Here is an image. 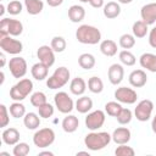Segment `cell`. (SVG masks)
Returning <instances> with one entry per match:
<instances>
[{"mask_svg":"<svg viewBox=\"0 0 156 156\" xmlns=\"http://www.w3.org/2000/svg\"><path fill=\"white\" fill-rule=\"evenodd\" d=\"M112 140V135H110L107 132H96L91 130L88 133L84 138V145L90 151H99L106 147Z\"/></svg>","mask_w":156,"mask_h":156,"instance_id":"6da1fadb","label":"cell"},{"mask_svg":"<svg viewBox=\"0 0 156 156\" xmlns=\"http://www.w3.org/2000/svg\"><path fill=\"white\" fill-rule=\"evenodd\" d=\"M76 39L82 44L95 45L101 41V32L94 26L82 24L76 30Z\"/></svg>","mask_w":156,"mask_h":156,"instance_id":"7a4b0ae2","label":"cell"},{"mask_svg":"<svg viewBox=\"0 0 156 156\" xmlns=\"http://www.w3.org/2000/svg\"><path fill=\"white\" fill-rule=\"evenodd\" d=\"M69 77H71L69 69L65 66H61V67L56 68L54 71V73L46 79V87L49 89H52V90L60 89L68 83Z\"/></svg>","mask_w":156,"mask_h":156,"instance_id":"3957f363","label":"cell"},{"mask_svg":"<svg viewBox=\"0 0 156 156\" xmlns=\"http://www.w3.org/2000/svg\"><path fill=\"white\" fill-rule=\"evenodd\" d=\"M32 91H33V82L29 78H22L10 89V98L13 101H22Z\"/></svg>","mask_w":156,"mask_h":156,"instance_id":"277c9868","label":"cell"},{"mask_svg":"<svg viewBox=\"0 0 156 156\" xmlns=\"http://www.w3.org/2000/svg\"><path fill=\"white\" fill-rule=\"evenodd\" d=\"M23 32V24L21 21L15 18H1L0 21V38L11 35V37H18Z\"/></svg>","mask_w":156,"mask_h":156,"instance_id":"5b68a950","label":"cell"},{"mask_svg":"<svg viewBox=\"0 0 156 156\" xmlns=\"http://www.w3.org/2000/svg\"><path fill=\"white\" fill-rule=\"evenodd\" d=\"M55 132L52 128H41L38 129L34 135H33V143L39 149H45L50 145H52V143L55 141Z\"/></svg>","mask_w":156,"mask_h":156,"instance_id":"8992f818","label":"cell"},{"mask_svg":"<svg viewBox=\"0 0 156 156\" xmlns=\"http://www.w3.org/2000/svg\"><path fill=\"white\" fill-rule=\"evenodd\" d=\"M54 102H55V107L61 113H66V115L71 113L72 110L74 108V101L66 91L56 93L54 96Z\"/></svg>","mask_w":156,"mask_h":156,"instance_id":"52a82bcc","label":"cell"},{"mask_svg":"<svg viewBox=\"0 0 156 156\" xmlns=\"http://www.w3.org/2000/svg\"><path fill=\"white\" fill-rule=\"evenodd\" d=\"M154 111V102L149 99H144L136 104V107L134 108V116L140 122H146L150 119Z\"/></svg>","mask_w":156,"mask_h":156,"instance_id":"ba28073f","label":"cell"},{"mask_svg":"<svg viewBox=\"0 0 156 156\" xmlns=\"http://www.w3.org/2000/svg\"><path fill=\"white\" fill-rule=\"evenodd\" d=\"M105 119H106V112H104L102 110H95L87 115L84 123L89 130H98L104 126Z\"/></svg>","mask_w":156,"mask_h":156,"instance_id":"9c48e42d","label":"cell"},{"mask_svg":"<svg viewBox=\"0 0 156 156\" xmlns=\"http://www.w3.org/2000/svg\"><path fill=\"white\" fill-rule=\"evenodd\" d=\"M0 48L6 54L18 55L23 50V44L18 39L12 38L11 35H6V37L0 38Z\"/></svg>","mask_w":156,"mask_h":156,"instance_id":"30bf717a","label":"cell"},{"mask_svg":"<svg viewBox=\"0 0 156 156\" xmlns=\"http://www.w3.org/2000/svg\"><path fill=\"white\" fill-rule=\"evenodd\" d=\"M27 68H28L27 61L21 56H15L9 61V69L13 78H17V79L23 78L28 71Z\"/></svg>","mask_w":156,"mask_h":156,"instance_id":"8fae6325","label":"cell"},{"mask_svg":"<svg viewBox=\"0 0 156 156\" xmlns=\"http://www.w3.org/2000/svg\"><path fill=\"white\" fill-rule=\"evenodd\" d=\"M115 99L121 104L133 105L136 102L138 94L134 89L127 88V87H119L115 90Z\"/></svg>","mask_w":156,"mask_h":156,"instance_id":"7c38bea8","label":"cell"},{"mask_svg":"<svg viewBox=\"0 0 156 156\" xmlns=\"http://www.w3.org/2000/svg\"><path fill=\"white\" fill-rule=\"evenodd\" d=\"M37 56L39 58V62L46 65L49 68L55 63V51L49 45H41L37 50Z\"/></svg>","mask_w":156,"mask_h":156,"instance_id":"4fadbf2b","label":"cell"},{"mask_svg":"<svg viewBox=\"0 0 156 156\" xmlns=\"http://www.w3.org/2000/svg\"><path fill=\"white\" fill-rule=\"evenodd\" d=\"M107 77L111 84L113 85H118L123 78H124V68L121 63H113L108 67L107 71Z\"/></svg>","mask_w":156,"mask_h":156,"instance_id":"5bb4252c","label":"cell"},{"mask_svg":"<svg viewBox=\"0 0 156 156\" xmlns=\"http://www.w3.org/2000/svg\"><path fill=\"white\" fill-rule=\"evenodd\" d=\"M140 17L147 24H154L156 22V2H149L140 9Z\"/></svg>","mask_w":156,"mask_h":156,"instance_id":"9a60e30c","label":"cell"},{"mask_svg":"<svg viewBox=\"0 0 156 156\" xmlns=\"http://www.w3.org/2000/svg\"><path fill=\"white\" fill-rule=\"evenodd\" d=\"M129 84L134 88H143L147 82V76L144 69H134L128 77Z\"/></svg>","mask_w":156,"mask_h":156,"instance_id":"2e32d148","label":"cell"},{"mask_svg":"<svg viewBox=\"0 0 156 156\" xmlns=\"http://www.w3.org/2000/svg\"><path fill=\"white\" fill-rule=\"evenodd\" d=\"M130 136H132V133L127 127H118L112 133V140L117 145L128 144L129 140H130Z\"/></svg>","mask_w":156,"mask_h":156,"instance_id":"e0dca14e","label":"cell"},{"mask_svg":"<svg viewBox=\"0 0 156 156\" xmlns=\"http://www.w3.org/2000/svg\"><path fill=\"white\" fill-rule=\"evenodd\" d=\"M139 63H140L141 68H145L146 71L156 73V54L144 52L139 57Z\"/></svg>","mask_w":156,"mask_h":156,"instance_id":"ac0fdd59","label":"cell"},{"mask_svg":"<svg viewBox=\"0 0 156 156\" xmlns=\"http://www.w3.org/2000/svg\"><path fill=\"white\" fill-rule=\"evenodd\" d=\"M20 132L18 129L13 128V127H9V128H5L2 134H1V139L2 141L6 144V145H10V146H13L16 145L18 141H20Z\"/></svg>","mask_w":156,"mask_h":156,"instance_id":"d6986e66","label":"cell"},{"mask_svg":"<svg viewBox=\"0 0 156 156\" xmlns=\"http://www.w3.org/2000/svg\"><path fill=\"white\" fill-rule=\"evenodd\" d=\"M102 12H104V16L106 18L113 20V18H117L119 16V13H121V6L116 1H108L107 4L104 5Z\"/></svg>","mask_w":156,"mask_h":156,"instance_id":"ffe728a7","label":"cell"},{"mask_svg":"<svg viewBox=\"0 0 156 156\" xmlns=\"http://www.w3.org/2000/svg\"><path fill=\"white\" fill-rule=\"evenodd\" d=\"M67 13H68V18L71 22L78 23V22H82L85 17V9L80 5H72L68 9Z\"/></svg>","mask_w":156,"mask_h":156,"instance_id":"44dd1931","label":"cell"},{"mask_svg":"<svg viewBox=\"0 0 156 156\" xmlns=\"http://www.w3.org/2000/svg\"><path fill=\"white\" fill-rule=\"evenodd\" d=\"M61 126H62V129L66 133H74L79 127V119L74 115H68L67 113V116L62 119Z\"/></svg>","mask_w":156,"mask_h":156,"instance_id":"7402d4cb","label":"cell"},{"mask_svg":"<svg viewBox=\"0 0 156 156\" xmlns=\"http://www.w3.org/2000/svg\"><path fill=\"white\" fill-rule=\"evenodd\" d=\"M30 73L32 77L37 80H44L45 78H48V73H49V67L41 62H37L32 66L30 68Z\"/></svg>","mask_w":156,"mask_h":156,"instance_id":"603a6c76","label":"cell"},{"mask_svg":"<svg viewBox=\"0 0 156 156\" xmlns=\"http://www.w3.org/2000/svg\"><path fill=\"white\" fill-rule=\"evenodd\" d=\"M100 51L107 57H112L117 54V43L112 39H105L100 41Z\"/></svg>","mask_w":156,"mask_h":156,"instance_id":"cb8c5ba5","label":"cell"},{"mask_svg":"<svg viewBox=\"0 0 156 156\" xmlns=\"http://www.w3.org/2000/svg\"><path fill=\"white\" fill-rule=\"evenodd\" d=\"M69 90L73 95H83L87 90V83L82 77H76L69 83Z\"/></svg>","mask_w":156,"mask_h":156,"instance_id":"d4e9b609","label":"cell"},{"mask_svg":"<svg viewBox=\"0 0 156 156\" xmlns=\"http://www.w3.org/2000/svg\"><path fill=\"white\" fill-rule=\"evenodd\" d=\"M40 116L39 113H35V112H28L24 115L23 117V124L27 129L29 130H34L37 128H39L40 126Z\"/></svg>","mask_w":156,"mask_h":156,"instance_id":"484cf974","label":"cell"},{"mask_svg":"<svg viewBox=\"0 0 156 156\" xmlns=\"http://www.w3.org/2000/svg\"><path fill=\"white\" fill-rule=\"evenodd\" d=\"M74 108L79 113H88L93 108V100L89 96H80L74 102Z\"/></svg>","mask_w":156,"mask_h":156,"instance_id":"4316f807","label":"cell"},{"mask_svg":"<svg viewBox=\"0 0 156 156\" xmlns=\"http://www.w3.org/2000/svg\"><path fill=\"white\" fill-rule=\"evenodd\" d=\"M24 7L29 15L35 16L43 11L44 2L41 0H24Z\"/></svg>","mask_w":156,"mask_h":156,"instance_id":"83f0119b","label":"cell"},{"mask_svg":"<svg viewBox=\"0 0 156 156\" xmlns=\"http://www.w3.org/2000/svg\"><path fill=\"white\" fill-rule=\"evenodd\" d=\"M96 63V60L94 57V55L89 54V52H84L82 55H79L78 57V65L83 68V69H91Z\"/></svg>","mask_w":156,"mask_h":156,"instance_id":"f1b7e54d","label":"cell"},{"mask_svg":"<svg viewBox=\"0 0 156 156\" xmlns=\"http://www.w3.org/2000/svg\"><path fill=\"white\" fill-rule=\"evenodd\" d=\"M149 32V28H147V24L143 21V20H139V21H135L133 23V27H132V33L135 38H144L146 37Z\"/></svg>","mask_w":156,"mask_h":156,"instance_id":"f546056e","label":"cell"},{"mask_svg":"<svg viewBox=\"0 0 156 156\" xmlns=\"http://www.w3.org/2000/svg\"><path fill=\"white\" fill-rule=\"evenodd\" d=\"M88 89L93 94H100L104 90V82L100 77L93 76L88 79Z\"/></svg>","mask_w":156,"mask_h":156,"instance_id":"4dcf8cb0","label":"cell"},{"mask_svg":"<svg viewBox=\"0 0 156 156\" xmlns=\"http://www.w3.org/2000/svg\"><path fill=\"white\" fill-rule=\"evenodd\" d=\"M9 111H10V115H11L13 118H22V117H24V115L27 113V112H26V106H24L21 101H13V102L10 105Z\"/></svg>","mask_w":156,"mask_h":156,"instance_id":"1f68e13d","label":"cell"},{"mask_svg":"<svg viewBox=\"0 0 156 156\" xmlns=\"http://www.w3.org/2000/svg\"><path fill=\"white\" fill-rule=\"evenodd\" d=\"M118 57H119V61L122 65L124 66H134L135 62H136V57L133 52H130L129 50H122L119 54H118Z\"/></svg>","mask_w":156,"mask_h":156,"instance_id":"d6a6232c","label":"cell"},{"mask_svg":"<svg viewBox=\"0 0 156 156\" xmlns=\"http://www.w3.org/2000/svg\"><path fill=\"white\" fill-rule=\"evenodd\" d=\"M118 44L122 49L124 50H128V49H132L134 45H135V37L133 34H129V33H124L119 37V40H118Z\"/></svg>","mask_w":156,"mask_h":156,"instance_id":"836d02e7","label":"cell"},{"mask_svg":"<svg viewBox=\"0 0 156 156\" xmlns=\"http://www.w3.org/2000/svg\"><path fill=\"white\" fill-rule=\"evenodd\" d=\"M50 46L52 48V50L55 52H63L66 50V46H67V43L63 37H60V35H56L51 39V43H50Z\"/></svg>","mask_w":156,"mask_h":156,"instance_id":"e575fe53","label":"cell"},{"mask_svg":"<svg viewBox=\"0 0 156 156\" xmlns=\"http://www.w3.org/2000/svg\"><path fill=\"white\" fill-rule=\"evenodd\" d=\"M121 110H122V105L117 100L116 101H108L105 104V112L111 117H116Z\"/></svg>","mask_w":156,"mask_h":156,"instance_id":"d590c367","label":"cell"},{"mask_svg":"<svg viewBox=\"0 0 156 156\" xmlns=\"http://www.w3.org/2000/svg\"><path fill=\"white\" fill-rule=\"evenodd\" d=\"M132 118H133L132 111H130L129 108H126V107H122V110L119 111V113L116 116L117 122H118L119 124H122V126H126V124L130 123Z\"/></svg>","mask_w":156,"mask_h":156,"instance_id":"8d00e7d4","label":"cell"},{"mask_svg":"<svg viewBox=\"0 0 156 156\" xmlns=\"http://www.w3.org/2000/svg\"><path fill=\"white\" fill-rule=\"evenodd\" d=\"M30 151V147L27 143L24 141H18L16 145H13V150L12 154L13 156H27Z\"/></svg>","mask_w":156,"mask_h":156,"instance_id":"74e56055","label":"cell"},{"mask_svg":"<svg viewBox=\"0 0 156 156\" xmlns=\"http://www.w3.org/2000/svg\"><path fill=\"white\" fill-rule=\"evenodd\" d=\"M23 5H24V4H22V2L18 1V0H12V1H10V2L7 4L6 11H7L10 15H12V16L20 15V13L22 12V10H23Z\"/></svg>","mask_w":156,"mask_h":156,"instance_id":"f35d334b","label":"cell"},{"mask_svg":"<svg viewBox=\"0 0 156 156\" xmlns=\"http://www.w3.org/2000/svg\"><path fill=\"white\" fill-rule=\"evenodd\" d=\"M54 111H55L54 106H52L51 104H49V102H45V104H43L41 106L38 107V113H39V116H40L41 118H45V119L52 117Z\"/></svg>","mask_w":156,"mask_h":156,"instance_id":"ab89813d","label":"cell"},{"mask_svg":"<svg viewBox=\"0 0 156 156\" xmlns=\"http://www.w3.org/2000/svg\"><path fill=\"white\" fill-rule=\"evenodd\" d=\"M30 104L34 106V107H39V106H41L43 104H45V102H48L46 101V95L43 93V91H35V93H33L32 95H30Z\"/></svg>","mask_w":156,"mask_h":156,"instance_id":"60d3db41","label":"cell"},{"mask_svg":"<svg viewBox=\"0 0 156 156\" xmlns=\"http://www.w3.org/2000/svg\"><path fill=\"white\" fill-rule=\"evenodd\" d=\"M116 156H134L135 151L132 146H127V144H121L115 150Z\"/></svg>","mask_w":156,"mask_h":156,"instance_id":"b9f144b4","label":"cell"},{"mask_svg":"<svg viewBox=\"0 0 156 156\" xmlns=\"http://www.w3.org/2000/svg\"><path fill=\"white\" fill-rule=\"evenodd\" d=\"M9 110H7V107L4 105V104H1L0 105V127L1 128H5V127H7V124L10 123V115H9Z\"/></svg>","mask_w":156,"mask_h":156,"instance_id":"7bdbcfd3","label":"cell"},{"mask_svg":"<svg viewBox=\"0 0 156 156\" xmlns=\"http://www.w3.org/2000/svg\"><path fill=\"white\" fill-rule=\"evenodd\" d=\"M149 44L151 48L156 49V26L149 32Z\"/></svg>","mask_w":156,"mask_h":156,"instance_id":"ee69618b","label":"cell"},{"mask_svg":"<svg viewBox=\"0 0 156 156\" xmlns=\"http://www.w3.org/2000/svg\"><path fill=\"white\" fill-rule=\"evenodd\" d=\"M89 4L94 7V9H100V7H104V0H90Z\"/></svg>","mask_w":156,"mask_h":156,"instance_id":"f6af8a7d","label":"cell"},{"mask_svg":"<svg viewBox=\"0 0 156 156\" xmlns=\"http://www.w3.org/2000/svg\"><path fill=\"white\" fill-rule=\"evenodd\" d=\"M46 2L51 7H57V6H60L63 2V0H46Z\"/></svg>","mask_w":156,"mask_h":156,"instance_id":"bcb514c9","label":"cell"},{"mask_svg":"<svg viewBox=\"0 0 156 156\" xmlns=\"http://www.w3.org/2000/svg\"><path fill=\"white\" fill-rule=\"evenodd\" d=\"M151 129H152V132L156 134V115L152 117V121H151Z\"/></svg>","mask_w":156,"mask_h":156,"instance_id":"7dc6e473","label":"cell"},{"mask_svg":"<svg viewBox=\"0 0 156 156\" xmlns=\"http://www.w3.org/2000/svg\"><path fill=\"white\" fill-rule=\"evenodd\" d=\"M0 60H1V67H4L5 63H6V57H5V54L4 52L0 54Z\"/></svg>","mask_w":156,"mask_h":156,"instance_id":"c3c4849f","label":"cell"},{"mask_svg":"<svg viewBox=\"0 0 156 156\" xmlns=\"http://www.w3.org/2000/svg\"><path fill=\"white\" fill-rule=\"evenodd\" d=\"M44 155L52 156V155H54V152H51V151H41V152H39V155H38V156H44Z\"/></svg>","mask_w":156,"mask_h":156,"instance_id":"681fc988","label":"cell"},{"mask_svg":"<svg viewBox=\"0 0 156 156\" xmlns=\"http://www.w3.org/2000/svg\"><path fill=\"white\" fill-rule=\"evenodd\" d=\"M132 1H133V0H118L119 4H126V5H127V4H130Z\"/></svg>","mask_w":156,"mask_h":156,"instance_id":"f907efd6","label":"cell"},{"mask_svg":"<svg viewBox=\"0 0 156 156\" xmlns=\"http://www.w3.org/2000/svg\"><path fill=\"white\" fill-rule=\"evenodd\" d=\"M0 10H1V11H0V15L2 16V15H4V12H5V6H4V4H1V5H0Z\"/></svg>","mask_w":156,"mask_h":156,"instance_id":"816d5d0a","label":"cell"},{"mask_svg":"<svg viewBox=\"0 0 156 156\" xmlns=\"http://www.w3.org/2000/svg\"><path fill=\"white\" fill-rule=\"evenodd\" d=\"M78 155H89V152H88V151H78V152H77V156H78Z\"/></svg>","mask_w":156,"mask_h":156,"instance_id":"f5cc1de1","label":"cell"},{"mask_svg":"<svg viewBox=\"0 0 156 156\" xmlns=\"http://www.w3.org/2000/svg\"><path fill=\"white\" fill-rule=\"evenodd\" d=\"M0 156H10V154H9V152H2V151H1V152H0Z\"/></svg>","mask_w":156,"mask_h":156,"instance_id":"db71d44e","label":"cell"},{"mask_svg":"<svg viewBox=\"0 0 156 156\" xmlns=\"http://www.w3.org/2000/svg\"><path fill=\"white\" fill-rule=\"evenodd\" d=\"M4 79H5V74H4V72H1V84L4 83Z\"/></svg>","mask_w":156,"mask_h":156,"instance_id":"11a10c76","label":"cell"},{"mask_svg":"<svg viewBox=\"0 0 156 156\" xmlns=\"http://www.w3.org/2000/svg\"><path fill=\"white\" fill-rule=\"evenodd\" d=\"M79 1H80V2H89L90 0H79Z\"/></svg>","mask_w":156,"mask_h":156,"instance_id":"9f6ffc18","label":"cell"}]
</instances>
